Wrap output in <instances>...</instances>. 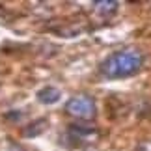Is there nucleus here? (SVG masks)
Returning a JSON list of instances; mask_svg holds the SVG:
<instances>
[{"instance_id": "nucleus-1", "label": "nucleus", "mask_w": 151, "mask_h": 151, "mask_svg": "<svg viewBox=\"0 0 151 151\" xmlns=\"http://www.w3.org/2000/svg\"><path fill=\"white\" fill-rule=\"evenodd\" d=\"M142 67V54L134 49H123L112 52L106 60L101 63V73L106 78H125L140 71Z\"/></svg>"}, {"instance_id": "nucleus-2", "label": "nucleus", "mask_w": 151, "mask_h": 151, "mask_svg": "<svg viewBox=\"0 0 151 151\" xmlns=\"http://www.w3.org/2000/svg\"><path fill=\"white\" fill-rule=\"evenodd\" d=\"M65 110L69 116L77 119H93L97 114V106L95 101L91 99L90 95H75L67 101Z\"/></svg>"}, {"instance_id": "nucleus-3", "label": "nucleus", "mask_w": 151, "mask_h": 151, "mask_svg": "<svg viewBox=\"0 0 151 151\" xmlns=\"http://www.w3.org/2000/svg\"><path fill=\"white\" fill-rule=\"evenodd\" d=\"M69 136L73 138V140H77L80 144H86V142H93L97 136H99V132L95 129H91V127H84V125H71L69 127Z\"/></svg>"}, {"instance_id": "nucleus-4", "label": "nucleus", "mask_w": 151, "mask_h": 151, "mask_svg": "<svg viewBox=\"0 0 151 151\" xmlns=\"http://www.w3.org/2000/svg\"><path fill=\"white\" fill-rule=\"evenodd\" d=\"M60 97H62V91L54 86H45L37 91V101L43 104H54L60 101Z\"/></svg>"}, {"instance_id": "nucleus-5", "label": "nucleus", "mask_w": 151, "mask_h": 151, "mask_svg": "<svg viewBox=\"0 0 151 151\" xmlns=\"http://www.w3.org/2000/svg\"><path fill=\"white\" fill-rule=\"evenodd\" d=\"M47 127H49V121L41 118V119H36V121H32L30 125H26L24 129H22V134L28 136V138H32V136H39L41 132L47 131Z\"/></svg>"}, {"instance_id": "nucleus-6", "label": "nucleus", "mask_w": 151, "mask_h": 151, "mask_svg": "<svg viewBox=\"0 0 151 151\" xmlns=\"http://www.w3.org/2000/svg\"><path fill=\"white\" fill-rule=\"evenodd\" d=\"M118 2H112V0H103V2H97L95 4V11L101 15H112L116 13V9H118Z\"/></svg>"}, {"instance_id": "nucleus-7", "label": "nucleus", "mask_w": 151, "mask_h": 151, "mask_svg": "<svg viewBox=\"0 0 151 151\" xmlns=\"http://www.w3.org/2000/svg\"><path fill=\"white\" fill-rule=\"evenodd\" d=\"M136 151H151V140H142L136 146Z\"/></svg>"}]
</instances>
